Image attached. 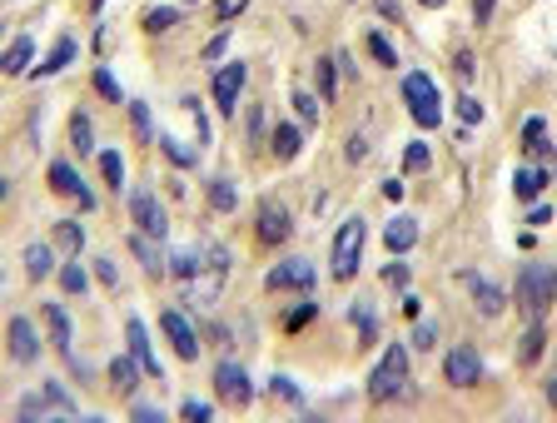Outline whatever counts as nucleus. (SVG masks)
<instances>
[{
    "label": "nucleus",
    "instance_id": "24",
    "mask_svg": "<svg viewBox=\"0 0 557 423\" xmlns=\"http://www.w3.org/2000/svg\"><path fill=\"white\" fill-rule=\"evenodd\" d=\"M543 348H547V334H543V324H527V334H523V348H517V364H523V369H533L537 358H543Z\"/></svg>",
    "mask_w": 557,
    "mask_h": 423
},
{
    "label": "nucleus",
    "instance_id": "50",
    "mask_svg": "<svg viewBox=\"0 0 557 423\" xmlns=\"http://www.w3.org/2000/svg\"><path fill=\"white\" fill-rule=\"evenodd\" d=\"M95 274H100V284H110V289H119V274H115V264H110V260H95Z\"/></svg>",
    "mask_w": 557,
    "mask_h": 423
},
{
    "label": "nucleus",
    "instance_id": "41",
    "mask_svg": "<svg viewBox=\"0 0 557 423\" xmlns=\"http://www.w3.org/2000/svg\"><path fill=\"white\" fill-rule=\"evenodd\" d=\"M413 344H418V348H433V344H438V324H433V319H418Z\"/></svg>",
    "mask_w": 557,
    "mask_h": 423
},
{
    "label": "nucleus",
    "instance_id": "17",
    "mask_svg": "<svg viewBox=\"0 0 557 423\" xmlns=\"http://www.w3.org/2000/svg\"><path fill=\"white\" fill-rule=\"evenodd\" d=\"M204 254H209V264H204V269H209V279L199 284V304H209V299L219 294V284H225V274H229V254L219 250V244H204Z\"/></svg>",
    "mask_w": 557,
    "mask_h": 423
},
{
    "label": "nucleus",
    "instance_id": "51",
    "mask_svg": "<svg viewBox=\"0 0 557 423\" xmlns=\"http://www.w3.org/2000/svg\"><path fill=\"white\" fill-rule=\"evenodd\" d=\"M225 45H229V31H219L215 40L204 45V60H219V55H225Z\"/></svg>",
    "mask_w": 557,
    "mask_h": 423
},
{
    "label": "nucleus",
    "instance_id": "18",
    "mask_svg": "<svg viewBox=\"0 0 557 423\" xmlns=\"http://www.w3.org/2000/svg\"><path fill=\"white\" fill-rule=\"evenodd\" d=\"M139 374H145V369H139V358H135V354H129V358H115V364H110V389L129 399V393L139 389Z\"/></svg>",
    "mask_w": 557,
    "mask_h": 423
},
{
    "label": "nucleus",
    "instance_id": "15",
    "mask_svg": "<svg viewBox=\"0 0 557 423\" xmlns=\"http://www.w3.org/2000/svg\"><path fill=\"white\" fill-rule=\"evenodd\" d=\"M269 289H309L314 284V264L309 260H289V264H278V269H269Z\"/></svg>",
    "mask_w": 557,
    "mask_h": 423
},
{
    "label": "nucleus",
    "instance_id": "59",
    "mask_svg": "<svg viewBox=\"0 0 557 423\" xmlns=\"http://www.w3.org/2000/svg\"><path fill=\"white\" fill-rule=\"evenodd\" d=\"M100 5H110V0H95V11H100Z\"/></svg>",
    "mask_w": 557,
    "mask_h": 423
},
{
    "label": "nucleus",
    "instance_id": "34",
    "mask_svg": "<svg viewBox=\"0 0 557 423\" xmlns=\"http://www.w3.org/2000/svg\"><path fill=\"white\" fill-rule=\"evenodd\" d=\"M100 174H105V180H110V185H125V160H119V154L115 150H105V154H100Z\"/></svg>",
    "mask_w": 557,
    "mask_h": 423
},
{
    "label": "nucleus",
    "instance_id": "23",
    "mask_svg": "<svg viewBox=\"0 0 557 423\" xmlns=\"http://www.w3.org/2000/svg\"><path fill=\"white\" fill-rule=\"evenodd\" d=\"M129 250L139 254V264H145V269H150V274H164V254L155 250V234H145V229H139V234L129 239Z\"/></svg>",
    "mask_w": 557,
    "mask_h": 423
},
{
    "label": "nucleus",
    "instance_id": "26",
    "mask_svg": "<svg viewBox=\"0 0 557 423\" xmlns=\"http://www.w3.org/2000/svg\"><path fill=\"white\" fill-rule=\"evenodd\" d=\"M543 130H547V125H543V115H533V119H527V125H523V150L533 154V160H543V154L553 150V145L543 140Z\"/></svg>",
    "mask_w": 557,
    "mask_h": 423
},
{
    "label": "nucleus",
    "instance_id": "44",
    "mask_svg": "<svg viewBox=\"0 0 557 423\" xmlns=\"http://www.w3.org/2000/svg\"><path fill=\"white\" fill-rule=\"evenodd\" d=\"M458 115L468 119V125H478V119H482V100H478V95H463V100H458Z\"/></svg>",
    "mask_w": 557,
    "mask_h": 423
},
{
    "label": "nucleus",
    "instance_id": "13",
    "mask_svg": "<svg viewBox=\"0 0 557 423\" xmlns=\"http://www.w3.org/2000/svg\"><path fill=\"white\" fill-rule=\"evenodd\" d=\"M125 339H129V354H135L139 369H145V379H160L164 383V369H160V358L150 354V334H145V324H139V319H129V324H125Z\"/></svg>",
    "mask_w": 557,
    "mask_h": 423
},
{
    "label": "nucleus",
    "instance_id": "39",
    "mask_svg": "<svg viewBox=\"0 0 557 423\" xmlns=\"http://www.w3.org/2000/svg\"><path fill=\"white\" fill-rule=\"evenodd\" d=\"M269 393H274V399H289V403L304 399V393L294 389V379H284V374H274V379H269Z\"/></svg>",
    "mask_w": 557,
    "mask_h": 423
},
{
    "label": "nucleus",
    "instance_id": "11",
    "mask_svg": "<svg viewBox=\"0 0 557 423\" xmlns=\"http://www.w3.org/2000/svg\"><path fill=\"white\" fill-rule=\"evenodd\" d=\"M160 329L170 334V344H174V354H180V358H199V334L190 329V319H184L180 309H164Z\"/></svg>",
    "mask_w": 557,
    "mask_h": 423
},
{
    "label": "nucleus",
    "instance_id": "58",
    "mask_svg": "<svg viewBox=\"0 0 557 423\" xmlns=\"http://www.w3.org/2000/svg\"><path fill=\"white\" fill-rule=\"evenodd\" d=\"M547 403H557V383H547Z\"/></svg>",
    "mask_w": 557,
    "mask_h": 423
},
{
    "label": "nucleus",
    "instance_id": "7",
    "mask_svg": "<svg viewBox=\"0 0 557 423\" xmlns=\"http://www.w3.org/2000/svg\"><path fill=\"white\" fill-rule=\"evenodd\" d=\"M244 80H249V66H244V60H229V66H219V75H215V105L225 110V115H234V110H239V90H244Z\"/></svg>",
    "mask_w": 557,
    "mask_h": 423
},
{
    "label": "nucleus",
    "instance_id": "1",
    "mask_svg": "<svg viewBox=\"0 0 557 423\" xmlns=\"http://www.w3.org/2000/svg\"><path fill=\"white\" fill-rule=\"evenodd\" d=\"M547 304H557V269L553 264H523V274H517V309L527 314V324H543Z\"/></svg>",
    "mask_w": 557,
    "mask_h": 423
},
{
    "label": "nucleus",
    "instance_id": "21",
    "mask_svg": "<svg viewBox=\"0 0 557 423\" xmlns=\"http://www.w3.org/2000/svg\"><path fill=\"white\" fill-rule=\"evenodd\" d=\"M70 60H75V40H70V35H60V40H55V50L45 55L40 66H35V75H60Z\"/></svg>",
    "mask_w": 557,
    "mask_h": 423
},
{
    "label": "nucleus",
    "instance_id": "54",
    "mask_svg": "<svg viewBox=\"0 0 557 423\" xmlns=\"http://www.w3.org/2000/svg\"><path fill=\"white\" fill-rule=\"evenodd\" d=\"M314 314H319V304H304V309H294V314H289V329H304Z\"/></svg>",
    "mask_w": 557,
    "mask_h": 423
},
{
    "label": "nucleus",
    "instance_id": "9",
    "mask_svg": "<svg viewBox=\"0 0 557 423\" xmlns=\"http://www.w3.org/2000/svg\"><path fill=\"white\" fill-rule=\"evenodd\" d=\"M129 219H135L145 234H155V239H164V229H170V225H164V205L150 195V189H135V195H129Z\"/></svg>",
    "mask_w": 557,
    "mask_h": 423
},
{
    "label": "nucleus",
    "instance_id": "56",
    "mask_svg": "<svg viewBox=\"0 0 557 423\" xmlns=\"http://www.w3.org/2000/svg\"><path fill=\"white\" fill-rule=\"evenodd\" d=\"M135 419H145V423H155V419H164L160 409H150V403H135Z\"/></svg>",
    "mask_w": 557,
    "mask_h": 423
},
{
    "label": "nucleus",
    "instance_id": "46",
    "mask_svg": "<svg viewBox=\"0 0 557 423\" xmlns=\"http://www.w3.org/2000/svg\"><path fill=\"white\" fill-rule=\"evenodd\" d=\"M129 119H135V135H139V140H150V110H145V105H129Z\"/></svg>",
    "mask_w": 557,
    "mask_h": 423
},
{
    "label": "nucleus",
    "instance_id": "25",
    "mask_svg": "<svg viewBox=\"0 0 557 423\" xmlns=\"http://www.w3.org/2000/svg\"><path fill=\"white\" fill-rule=\"evenodd\" d=\"M55 244L70 250V254H80V250H85V229H80L75 219H55Z\"/></svg>",
    "mask_w": 557,
    "mask_h": 423
},
{
    "label": "nucleus",
    "instance_id": "55",
    "mask_svg": "<svg viewBox=\"0 0 557 423\" xmlns=\"http://www.w3.org/2000/svg\"><path fill=\"white\" fill-rule=\"evenodd\" d=\"M453 70H458V80H473V55L458 50V60H453Z\"/></svg>",
    "mask_w": 557,
    "mask_h": 423
},
{
    "label": "nucleus",
    "instance_id": "48",
    "mask_svg": "<svg viewBox=\"0 0 557 423\" xmlns=\"http://www.w3.org/2000/svg\"><path fill=\"white\" fill-rule=\"evenodd\" d=\"M384 279L393 284V289H408V264H388V269H384Z\"/></svg>",
    "mask_w": 557,
    "mask_h": 423
},
{
    "label": "nucleus",
    "instance_id": "30",
    "mask_svg": "<svg viewBox=\"0 0 557 423\" xmlns=\"http://www.w3.org/2000/svg\"><path fill=\"white\" fill-rule=\"evenodd\" d=\"M160 150L170 154V160L180 164V170H190V164H199V150H190V145H180L174 135H160Z\"/></svg>",
    "mask_w": 557,
    "mask_h": 423
},
{
    "label": "nucleus",
    "instance_id": "32",
    "mask_svg": "<svg viewBox=\"0 0 557 423\" xmlns=\"http://www.w3.org/2000/svg\"><path fill=\"white\" fill-rule=\"evenodd\" d=\"M174 21H180V11H174V5H155V11H145V31H150V35L170 31Z\"/></svg>",
    "mask_w": 557,
    "mask_h": 423
},
{
    "label": "nucleus",
    "instance_id": "16",
    "mask_svg": "<svg viewBox=\"0 0 557 423\" xmlns=\"http://www.w3.org/2000/svg\"><path fill=\"white\" fill-rule=\"evenodd\" d=\"M463 284L473 289V304L482 309V319H498L503 314V289L493 279H478V274H463Z\"/></svg>",
    "mask_w": 557,
    "mask_h": 423
},
{
    "label": "nucleus",
    "instance_id": "57",
    "mask_svg": "<svg viewBox=\"0 0 557 423\" xmlns=\"http://www.w3.org/2000/svg\"><path fill=\"white\" fill-rule=\"evenodd\" d=\"M418 5H429V11H438V5H448V0H418Z\"/></svg>",
    "mask_w": 557,
    "mask_h": 423
},
{
    "label": "nucleus",
    "instance_id": "20",
    "mask_svg": "<svg viewBox=\"0 0 557 423\" xmlns=\"http://www.w3.org/2000/svg\"><path fill=\"white\" fill-rule=\"evenodd\" d=\"M384 244H388V250H393V254H408V250H413V244H418V219L398 215L393 225L384 229Z\"/></svg>",
    "mask_w": 557,
    "mask_h": 423
},
{
    "label": "nucleus",
    "instance_id": "35",
    "mask_svg": "<svg viewBox=\"0 0 557 423\" xmlns=\"http://www.w3.org/2000/svg\"><path fill=\"white\" fill-rule=\"evenodd\" d=\"M368 50H374V60H378V66H388V70H398V55H393V45H388L384 40V35H368Z\"/></svg>",
    "mask_w": 557,
    "mask_h": 423
},
{
    "label": "nucleus",
    "instance_id": "19",
    "mask_svg": "<svg viewBox=\"0 0 557 423\" xmlns=\"http://www.w3.org/2000/svg\"><path fill=\"white\" fill-rule=\"evenodd\" d=\"M269 150H274V160H299V150H304V135H299V125H278L274 135H269Z\"/></svg>",
    "mask_w": 557,
    "mask_h": 423
},
{
    "label": "nucleus",
    "instance_id": "4",
    "mask_svg": "<svg viewBox=\"0 0 557 423\" xmlns=\"http://www.w3.org/2000/svg\"><path fill=\"white\" fill-rule=\"evenodd\" d=\"M403 379H408V348L403 344H393L384 358H378V369L368 374V399H393L398 389H403Z\"/></svg>",
    "mask_w": 557,
    "mask_h": 423
},
{
    "label": "nucleus",
    "instance_id": "27",
    "mask_svg": "<svg viewBox=\"0 0 557 423\" xmlns=\"http://www.w3.org/2000/svg\"><path fill=\"white\" fill-rule=\"evenodd\" d=\"M25 60H31V40H11V50H5V60H0V70L5 75H25Z\"/></svg>",
    "mask_w": 557,
    "mask_h": 423
},
{
    "label": "nucleus",
    "instance_id": "2",
    "mask_svg": "<svg viewBox=\"0 0 557 423\" xmlns=\"http://www.w3.org/2000/svg\"><path fill=\"white\" fill-rule=\"evenodd\" d=\"M364 239H368V225L364 215H349L333 234V279H354L358 260H364Z\"/></svg>",
    "mask_w": 557,
    "mask_h": 423
},
{
    "label": "nucleus",
    "instance_id": "40",
    "mask_svg": "<svg viewBox=\"0 0 557 423\" xmlns=\"http://www.w3.org/2000/svg\"><path fill=\"white\" fill-rule=\"evenodd\" d=\"M349 319H354V324H358V339H364V344H368V339H374V314H368V309L364 304H354V309H349Z\"/></svg>",
    "mask_w": 557,
    "mask_h": 423
},
{
    "label": "nucleus",
    "instance_id": "31",
    "mask_svg": "<svg viewBox=\"0 0 557 423\" xmlns=\"http://www.w3.org/2000/svg\"><path fill=\"white\" fill-rule=\"evenodd\" d=\"M209 205H215V209H225V215H229V209H234V205H239L234 185H229L225 174H219V180H209Z\"/></svg>",
    "mask_w": 557,
    "mask_h": 423
},
{
    "label": "nucleus",
    "instance_id": "22",
    "mask_svg": "<svg viewBox=\"0 0 557 423\" xmlns=\"http://www.w3.org/2000/svg\"><path fill=\"white\" fill-rule=\"evenodd\" d=\"M543 185H547V174H543V170H533V164L513 174V195L523 199V205H533V199L543 195Z\"/></svg>",
    "mask_w": 557,
    "mask_h": 423
},
{
    "label": "nucleus",
    "instance_id": "28",
    "mask_svg": "<svg viewBox=\"0 0 557 423\" xmlns=\"http://www.w3.org/2000/svg\"><path fill=\"white\" fill-rule=\"evenodd\" d=\"M70 145H75L80 154L95 150V125H90V115H75V119H70Z\"/></svg>",
    "mask_w": 557,
    "mask_h": 423
},
{
    "label": "nucleus",
    "instance_id": "8",
    "mask_svg": "<svg viewBox=\"0 0 557 423\" xmlns=\"http://www.w3.org/2000/svg\"><path fill=\"white\" fill-rule=\"evenodd\" d=\"M294 234V215L278 199H264L259 205V244H284Z\"/></svg>",
    "mask_w": 557,
    "mask_h": 423
},
{
    "label": "nucleus",
    "instance_id": "14",
    "mask_svg": "<svg viewBox=\"0 0 557 423\" xmlns=\"http://www.w3.org/2000/svg\"><path fill=\"white\" fill-rule=\"evenodd\" d=\"M11 358H15V364H35V358H40L35 324H31V319H21V314L11 319Z\"/></svg>",
    "mask_w": 557,
    "mask_h": 423
},
{
    "label": "nucleus",
    "instance_id": "52",
    "mask_svg": "<svg viewBox=\"0 0 557 423\" xmlns=\"http://www.w3.org/2000/svg\"><path fill=\"white\" fill-rule=\"evenodd\" d=\"M493 5H498V0H473V21L488 25V21H493Z\"/></svg>",
    "mask_w": 557,
    "mask_h": 423
},
{
    "label": "nucleus",
    "instance_id": "43",
    "mask_svg": "<svg viewBox=\"0 0 557 423\" xmlns=\"http://www.w3.org/2000/svg\"><path fill=\"white\" fill-rule=\"evenodd\" d=\"M95 90H100V95H105V100H115V105H119V85H115V75H110L105 66L95 70Z\"/></svg>",
    "mask_w": 557,
    "mask_h": 423
},
{
    "label": "nucleus",
    "instance_id": "38",
    "mask_svg": "<svg viewBox=\"0 0 557 423\" xmlns=\"http://www.w3.org/2000/svg\"><path fill=\"white\" fill-rule=\"evenodd\" d=\"M333 66H339V60H319V90H323V105H333V90H339V80H333Z\"/></svg>",
    "mask_w": 557,
    "mask_h": 423
},
{
    "label": "nucleus",
    "instance_id": "10",
    "mask_svg": "<svg viewBox=\"0 0 557 423\" xmlns=\"http://www.w3.org/2000/svg\"><path fill=\"white\" fill-rule=\"evenodd\" d=\"M45 324H50V344H55V354H60L65 364H70V369H75L80 379H85V364H80L75 348H70V314H65L60 304H45Z\"/></svg>",
    "mask_w": 557,
    "mask_h": 423
},
{
    "label": "nucleus",
    "instance_id": "5",
    "mask_svg": "<svg viewBox=\"0 0 557 423\" xmlns=\"http://www.w3.org/2000/svg\"><path fill=\"white\" fill-rule=\"evenodd\" d=\"M215 393L229 403V409H249V399H254V383H249L244 364H234V358H225L215 369Z\"/></svg>",
    "mask_w": 557,
    "mask_h": 423
},
{
    "label": "nucleus",
    "instance_id": "33",
    "mask_svg": "<svg viewBox=\"0 0 557 423\" xmlns=\"http://www.w3.org/2000/svg\"><path fill=\"white\" fill-rule=\"evenodd\" d=\"M60 284H65V294H85V289H90V274L80 269V260L60 269Z\"/></svg>",
    "mask_w": 557,
    "mask_h": 423
},
{
    "label": "nucleus",
    "instance_id": "29",
    "mask_svg": "<svg viewBox=\"0 0 557 423\" xmlns=\"http://www.w3.org/2000/svg\"><path fill=\"white\" fill-rule=\"evenodd\" d=\"M50 269H55V264H50V244H31V250H25V274H31V279H45Z\"/></svg>",
    "mask_w": 557,
    "mask_h": 423
},
{
    "label": "nucleus",
    "instance_id": "47",
    "mask_svg": "<svg viewBox=\"0 0 557 423\" xmlns=\"http://www.w3.org/2000/svg\"><path fill=\"white\" fill-rule=\"evenodd\" d=\"M294 110H299V119H304V125H314V119H319V105H314V100L304 95V90L294 95Z\"/></svg>",
    "mask_w": 557,
    "mask_h": 423
},
{
    "label": "nucleus",
    "instance_id": "37",
    "mask_svg": "<svg viewBox=\"0 0 557 423\" xmlns=\"http://www.w3.org/2000/svg\"><path fill=\"white\" fill-rule=\"evenodd\" d=\"M180 413H184L190 423H209V419H215V403H204V399H184V403H180Z\"/></svg>",
    "mask_w": 557,
    "mask_h": 423
},
{
    "label": "nucleus",
    "instance_id": "42",
    "mask_svg": "<svg viewBox=\"0 0 557 423\" xmlns=\"http://www.w3.org/2000/svg\"><path fill=\"white\" fill-rule=\"evenodd\" d=\"M170 269L180 274V279H194V274H199V260H194V254L184 250V254H174V260H170Z\"/></svg>",
    "mask_w": 557,
    "mask_h": 423
},
{
    "label": "nucleus",
    "instance_id": "49",
    "mask_svg": "<svg viewBox=\"0 0 557 423\" xmlns=\"http://www.w3.org/2000/svg\"><path fill=\"white\" fill-rule=\"evenodd\" d=\"M244 5H249V0H219L215 11H219V21L229 25V21H234V15H239V11H244Z\"/></svg>",
    "mask_w": 557,
    "mask_h": 423
},
{
    "label": "nucleus",
    "instance_id": "12",
    "mask_svg": "<svg viewBox=\"0 0 557 423\" xmlns=\"http://www.w3.org/2000/svg\"><path fill=\"white\" fill-rule=\"evenodd\" d=\"M50 189H55V195H65V199H80V209H95V195H90L85 180H80V174L70 170L65 160L50 164Z\"/></svg>",
    "mask_w": 557,
    "mask_h": 423
},
{
    "label": "nucleus",
    "instance_id": "3",
    "mask_svg": "<svg viewBox=\"0 0 557 423\" xmlns=\"http://www.w3.org/2000/svg\"><path fill=\"white\" fill-rule=\"evenodd\" d=\"M403 100H408V115L423 125V130H433L443 119V100H438V85H433L423 70H408L403 75Z\"/></svg>",
    "mask_w": 557,
    "mask_h": 423
},
{
    "label": "nucleus",
    "instance_id": "53",
    "mask_svg": "<svg viewBox=\"0 0 557 423\" xmlns=\"http://www.w3.org/2000/svg\"><path fill=\"white\" fill-rule=\"evenodd\" d=\"M349 160H368V135H354V140H349Z\"/></svg>",
    "mask_w": 557,
    "mask_h": 423
},
{
    "label": "nucleus",
    "instance_id": "45",
    "mask_svg": "<svg viewBox=\"0 0 557 423\" xmlns=\"http://www.w3.org/2000/svg\"><path fill=\"white\" fill-rule=\"evenodd\" d=\"M40 389H45V399H50L55 409H60V413H70V409H75V403H70V393H65L60 383H40Z\"/></svg>",
    "mask_w": 557,
    "mask_h": 423
},
{
    "label": "nucleus",
    "instance_id": "6",
    "mask_svg": "<svg viewBox=\"0 0 557 423\" xmlns=\"http://www.w3.org/2000/svg\"><path fill=\"white\" fill-rule=\"evenodd\" d=\"M443 379H448L453 389H473V383L482 379V358H478V348H468V344L448 348V358H443Z\"/></svg>",
    "mask_w": 557,
    "mask_h": 423
},
{
    "label": "nucleus",
    "instance_id": "36",
    "mask_svg": "<svg viewBox=\"0 0 557 423\" xmlns=\"http://www.w3.org/2000/svg\"><path fill=\"white\" fill-rule=\"evenodd\" d=\"M403 170H408V174L429 170V145H423V140H413V145L403 150Z\"/></svg>",
    "mask_w": 557,
    "mask_h": 423
}]
</instances>
